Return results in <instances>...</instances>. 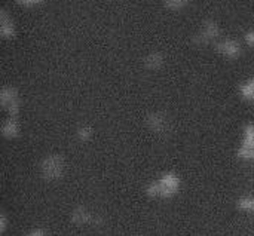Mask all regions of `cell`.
Returning <instances> with one entry per match:
<instances>
[{
	"label": "cell",
	"mask_w": 254,
	"mask_h": 236,
	"mask_svg": "<svg viewBox=\"0 0 254 236\" xmlns=\"http://www.w3.org/2000/svg\"><path fill=\"white\" fill-rule=\"evenodd\" d=\"M217 34H219V25H217V22L213 21V19H205L204 24H202V28L196 34V39L195 40H198L199 43H207V42L213 40Z\"/></svg>",
	"instance_id": "1"
},
{
	"label": "cell",
	"mask_w": 254,
	"mask_h": 236,
	"mask_svg": "<svg viewBox=\"0 0 254 236\" xmlns=\"http://www.w3.org/2000/svg\"><path fill=\"white\" fill-rule=\"evenodd\" d=\"M0 34L4 39H10L15 34L13 22L6 9H0Z\"/></svg>",
	"instance_id": "2"
},
{
	"label": "cell",
	"mask_w": 254,
	"mask_h": 236,
	"mask_svg": "<svg viewBox=\"0 0 254 236\" xmlns=\"http://www.w3.org/2000/svg\"><path fill=\"white\" fill-rule=\"evenodd\" d=\"M162 4L170 9V10H180L183 9L188 3L185 0H162Z\"/></svg>",
	"instance_id": "3"
},
{
	"label": "cell",
	"mask_w": 254,
	"mask_h": 236,
	"mask_svg": "<svg viewBox=\"0 0 254 236\" xmlns=\"http://www.w3.org/2000/svg\"><path fill=\"white\" fill-rule=\"evenodd\" d=\"M223 52H226V54H237L238 51H240V48H238V45L235 43V42H232V40H228V42H223V43H220V46H219Z\"/></svg>",
	"instance_id": "4"
},
{
	"label": "cell",
	"mask_w": 254,
	"mask_h": 236,
	"mask_svg": "<svg viewBox=\"0 0 254 236\" xmlns=\"http://www.w3.org/2000/svg\"><path fill=\"white\" fill-rule=\"evenodd\" d=\"M43 1L45 0H16V3L24 6V7H33V6H37V4H40Z\"/></svg>",
	"instance_id": "5"
},
{
	"label": "cell",
	"mask_w": 254,
	"mask_h": 236,
	"mask_svg": "<svg viewBox=\"0 0 254 236\" xmlns=\"http://www.w3.org/2000/svg\"><path fill=\"white\" fill-rule=\"evenodd\" d=\"M246 40H247L249 43H254V31H249V33L246 34Z\"/></svg>",
	"instance_id": "6"
},
{
	"label": "cell",
	"mask_w": 254,
	"mask_h": 236,
	"mask_svg": "<svg viewBox=\"0 0 254 236\" xmlns=\"http://www.w3.org/2000/svg\"><path fill=\"white\" fill-rule=\"evenodd\" d=\"M185 1H186V3H189V1H190V0H185Z\"/></svg>",
	"instance_id": "7"
}]
</instances>
